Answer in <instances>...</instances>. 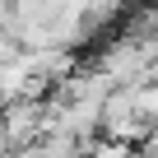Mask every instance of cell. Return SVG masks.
I'll return each instance as SVG.
<instances>
[]
</instances>
